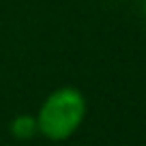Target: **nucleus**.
<instances>
[{
    "instance_id": "f257e3e1",
    "label": "nucleus",
    "mask_w": 146,
    "mask_h": 146,
    "mask_svg": "<svg viewBox=\"0 0 146 146\" xmlns=\"http://www.w3.org/2000/svg\"><path fill=\"white\" fill-rule=\"evenodd\" d=\"M88 112L86 97L75 86H60L52 90L36 112L39 133L45 140L64 142L82 127Z\"/></svg>"
},
{
    "instance_id": "f03ea898",
    "label": "nucleus",
    "mask_w": 146,
    "mask_h": 146,
    "mask_svg": "<svg viewBox=\"0 0 146 146\" xmlns=\"http://www.w3.org/2000/svg\"><path fill=\"white\" fill-rule=\"evenodd\" d=\"M9 133L13 135V140L17 142H28L39 133V125H36L35 114H17L9 125Z\"/></svg>"
}]
</instances>
